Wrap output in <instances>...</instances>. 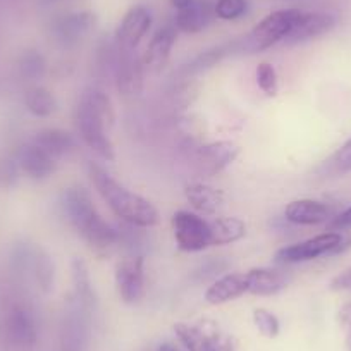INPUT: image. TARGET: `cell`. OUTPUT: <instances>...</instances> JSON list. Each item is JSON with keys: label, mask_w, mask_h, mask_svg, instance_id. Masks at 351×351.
Segmentation results:
<instances>
[{"label": "cell", "mask_w": 351, "mask_h": 351, "mask_svg": "<svg viewBox=\"0 0 351 351\" xmlns=\"http://www.w3.org/2000/svg\"><path fill=\"white\" fill-rule=\"evenodd\" d=\"M152 26V14L143 5H134L124 14L116 32V49L136 50Z\"/></svg>", "instance_id": "10"}, {"label": "cell", "mask_w": 351, "mask_h": 351, "mask_svg": "<svg viewBox=\"0 0 351 351\" xmlns=\"http://www.w3.org/2000/svg\"><path fill=\"white\" fill-rule=\"evenodd\" d=\"M19 71L26 80H36L45 71V60L38 52H26L19 60Z\"/></svg>", "instance_id": "32"}, {"label": "cell", "mask_w": 351, "mask_h": 351, "mask_svg": "<svg viewBox=\"0 0 351 351\" xmlns=\"http://www.w3.org/2000/svg\"><path fill=\"white\" fill-rule=\"evenodd\" d=\"M215 351H234V348H232V343L228 339V337L219 336L217 350H215Z\"/></svg>", "instance_id": "39"}, {"label": "cell", "mask_w": 351, "mask_h": 351, "mask_svg": "<svg viewBox=\"0 0 351 351\" xmlns=\"http://www.w3.org/2000/svg\"><path fill=\"white\" fill-rule=\"evenodd\" d=\"M253 322H255L260 334L269 337V339L278 337L279 330H281V324H279L278 317L265 308H256L255 312H253Z\"/></svg>", "instance_id": "29"}, {"label": "cell", "mask_w": 351, "mask_h": 351, "mask_svg": "<svg viewBox=\"0 0 351 351\" xmlns=\"http://www.w3.org/2000/svg\"><path fill=\"white\" fill-rule=\"evenodd\" d=\"M245 293H248V279L243 272H234V274H226L222 278L215 279L208 289L205 291V300L210 305H222V303L232 302L239 298Z\"/></svg>", "instance_id": "17"}, {"label": "cell", "mask_w": 351, "mask_h": 351, "mask_svg": "<svg viewBox=\"0 0 351 351\" xmlns=\"http://www.w3.org/2000/svg\"><path fill=\"white\" fill-rule=\"evenodd\" d=\"M330 214H332V210H330L329 205L322 204V202L310 200V198L291 202L285 210L286 221L296 226L322 224V222L329 221Z\"/></svg>", "instance_id": "16"}, {"label": "cell", "mask_w": 351, "mask_h": 351, "mask_svg": "<svg viewBox=\"0 0 351 351\" xmlns=\"http://www.w3.org/2000/svg\"><path fill=\"white\" fill-rule=\"evenodd\" d=\"M176 40H178V28L176 25H165L152 36L150 43L145 49L141 60H143V66L148 69L158 71L165 66L169 56H171V50L174 47Z\"/></svg>", "instance_id": "15"}, {"label": "cell", "mask_w": 351, "mask_h": 351, "mask_svg": "<svg viewBox=\"0 0 351 351\" xmlns=\"http://www.w3.org/2000/svg\"><path fill=\"white\" fill-rule=\"evenodd\" d=\"M143 60L136 50H119L114 47V77L117 92L124 97H134L143 88Z\"/></svg>", "instance_id": "9"}, {"label": "cell", "mask_w": 351, "mask_h": 351, "mask_svg": "<svg viewBox=\"0 0 351 351\" xmlns=\"http://www.w3.org/2000/svg\"><path fill=\"white\" fill-rule=\"evenodd\" d=\"M239 154L238 145L232 141H214L202 147L197 154V169L202 176L219 174L236 160Z\"/></svg>", "instance_id": "11"}, {"label": "cell", "mask_w": 351, "mask_h": 351, "mask_svg": "<svg viewBox=\"0 0 351 351\" xmlns=\"http://www.w3.org/2000/svg\"><path fill=\"white\" fill-rule=\"evenodd\" d=\"M33 143L43 148L53 158L67 157L77 147L73 134H69L64 130H59V128H47V130H42L40 133H36Z\"/></svg>", "instance_id": "23"}, {"label": "cell", "mask_w": 351, "mask_h": 351, "mask_svg": "<svg viewBox=\"0 0 351 351\" xmlns=\"http://www.w3.org/2000/svg\"><path fill=\"white\" fill-rule=\"evenodd\" d=\"M330 286H332V289H351V269L337 276Z\"/></svg>", "instance_id": "36"}, {"label": "cell", "mask_w": 351, "mask_h": 351, "mask_svg": "<svg viewBox=\"0 0 351 351\" xmlns=\"http://www.w3.org/2000/svg\"><path fill=\"white\" fill-rule=\"evenodd\" d=\"M116 289L126 305H134L145 295L143 256L131 253L116 263Z\"/></svg>", "instance_id": "8"}, {"label": "cell", "mask_w": 351, "mask_h": 351, "mask_svg": "<svg viewBox=\"0 0 351 351\" xmlns=\"http://www.w3.org/2000/svg\"><path fill=\"white\" fill-rule=\"evenodd\" d=\"M300 9H282L265 16L252 32L239 40V52L256 53L286 40L300 16Z\"/></svg>", "instance_id": "3"}, {"label": "cell", "mask_w": 351, "mask_h": 351, "mask_svg": "<svg viewBox=\"0 0 351 351\" xmlns=\"http://www.w3.org/2000/svg\"><path fill=\"white\" fill-rule=\"evenodd\" d=\"M71 271H73V285H74V293L77 302L81 305L86 306L88 310H95L97 306V295L95 289H93L92 278H90V271H88V265L83 258L80 256H74L73 263H71Z\"/></svg>", "instance_id": "24"}, {"label": "cell", "mask_w": 351, "mask_h": 351, "mask_svg": "<svg viewBox=\"0 0 351 351\" xmlns=\"http://www.w3.org/2000/svg\"><path fill=\"white\" fill-rule=\"evenodd\" d=\"M157 351H180V350H178V348H176L172 343H164L158 346Z\"/></svg>", "instance_id": "40"}, {"label": "cell", "mask_w": 351, "mask_h": 351, "mask_svg": "<svg viewBox=\"0 0 351 351\" xmlns=\"http://www.w3.org/2000/svg\"><path fill=\"white\" fill-rule=\"evenodd\" d=\"M5 332H8V339L14 346H35L36 339H38V327H36L35 315L28 308L18 306L9 313L8 322H5Z\"/></svg>", "instance_id": "14"}, {"label": "cell", "mask_w": 351, "mask_h": 351, "mask_svg": "<svg viewBox=\"0 0 351 351\" xmlns=\"http://www.w3.org/2000/svg\"><path fill=\"white\" fill-rule=\"evenodd\" d=\"M172 231L178 246L184 252H202L210 246V228L200 215L178 210L172 215Z\"/></svg>", "instance_id": "6"}, {"label": "cell", "mask_w": 351, "mask_h": 351, "mask_svg": "<svg viewBox=\"0 0 351 351\" xmlns=\"http://www.w3.org/2000/svg\"><path fill=\"white\" fill-rule=\"evenodd\" d=\"M214 12L219 19L234 21L246 12V0H217Z\"/></svg>", "instance_id": "31"}, {"label": "cell", "mask_w": 351, "mask_h": 351, "mask_svg": "<svg viewBox=\"0 0 351 351\" xmlns=\"http://www.w3.org/2000/svg\"><path fill=\"white\" fill-rule=\"evenodd\" d=\"M330 164H332V169L336 172L351 171V138L334 154Z\"/></svg>", "instance_id": "34"}, {"label": "cell", "mask_w": 351, "mask_h": 351, "mask_svg": "<svg viewBox=\"0 0 351 351\" xmlns=\"http://www.w3.org/2000/svg\"><path fill=\"white\" fill-rule=\"evenodd\" d=\"M210 228V245H231L246 234V226L238 217H221L208 222Z\"/></svg>", "instance_id": "26"}, {"label": "cell", "mask_w": 351, "mask_h": 351, "mask_svg": "<svg viewBox=\"0 0 351 351\" xmlns=\"http://www.w3.org/2000/svg\"><path fill=\"white\" fill-rule=\"evenodd\" d=\"M215 16L214 8L204 0H195V4L176 14V28L184 33H200L210 25Z\"/></svg>", "instance_id": "22"}, {"label": "cell", "mask_w": 351, "mask_h": 351, "mask_svg": "<svg viewBox=\"0 0 351 351\" xmlns=\"http://www.w3.org/2000/svg\"><path fill=\"white\" fill-rule=\"evenodd\" d=\"M184 197L195 210L202 214H215L224 204V193L208 184L193 181L184 186Z\"/></svg>", "instance_id": "20"}, {"label": "cell", "mask_w": 351, "mask_h": 351, "mask_svg": "<svg viewBox=\"0 0 351 351\" xmlns=\"http://www.w3.org/2000/svg\"><path fill=\"white\" fill-rule=\"evenodd\" d=\"M88 176H90L97 193L102 197V200L109 205L114 215L119 217L124 224L140 229L154 228L157 224V208L147 198L133 193L121 183H117L102 165H99L97 162H90L88 164Z\"/></svg>", "instance_id": "2"}, {"label": "cell", "mask_w": 351, "mask_h": 351, "mask_svg": "<svg viewBox=\"0 0 351 351\" xmlns=\"http://www.w3.org/2000/svg\"><path fill=\"white\" fill-rule=\"evenodd\" d=\"M171 4L176 11H184V9H188L190 5L195 4V0H171Z\"/></svg>", "instance_id": "38"}, {"label": "cell", "mask_w": 351, "mask_h": 351, "mask_svg": "<svg viewBox=\"0 0 351 351\" xmlns=\"http://www.w3.org/2000/svg\"><path fill=\"white\" fill-rule=\"evenodd\" d=\"M60 208L77 234L97 252L109 250L119 243V231L110 226L93 205L92 195L84 186L74 184L60 193Z\"/></svg>", "instance_id": "1"}, {"label": "cell", "mask_w": 351, "mask_h": 351, "mask_svg": "<svg viewBox=\"0 0 351 351\" xmlns=\"http://www.w3.org/2000/svg\"><path fill=\"white\" fill-rule=\"evenodd\" d=\"M343 236L339 232H326L306 241L296 243V245L285 246L276 253V262L279 263H298L308 262V260L319 258L324 255H332L341 252Z\"/></svg>", "instance_id": "7"}, {"label": "cell", "mask_w": 351, "mask_h": 351, "mask_svg": "<svg viewBox=\"0 0 351 351\" xmlns=\"http://www.w3.org/2000/svg\"><path fill=\"white\" fill-rule=\"evenodd\" d=\"M339 317H341V322L351 330V303H348V305H344L343 308H341Z\"/></svg>", "instance_id": "37"}, {"label": "cell", "mask_w": 351, "mask_h": 351, "mask_svg": "<svg viewBox=\"0 0 351 351\" xmlns=\"http://www.w3.org/2000/svg\"><path fill=\"white\" fill-rule=\"evenodd\" d=\"M76 130L80 138L95 155H99L104 160L110 162L116 158L114 154V145L110 138L107 136V128L102 121L97 117L92 107L88 106L83 99H80L76 106Z\"/></svg>", "instance_id": "5"}, {"label": "cell", "mask_w": 351, "mask_h": 351, "mask_svg": "<svg viewBox=\"0 0 351 351\" xmlns=\"http://www.w3.org/2000/svg\"><path fill=\"white\" fill-rule=\"evenodd\" d=\"M330 228L332 229L351 228V207L348 208V210L341 212L339 215H336V217L332 219V222H330Z\"/></svg>", "instance_id": "35"}, {"label": "cell", "mask_w": 351, "mask_h": 351, "mask_svg": "<svg viewBox=\"0 0 351 351\" xmlns=\"http://www.w3.org/2000/svg\"><path fill=\"white\" fill-rule=\"evenodd\" d=\"M336 26V18L327 12H300L295 26L286 36V45H296V43L308 42V40L322 36L329 33Z\"/></svg>", "instance_id": "13"}, {"label": "cell", "mask_w": 351, "mask_h": 351, "mask_svg": "<svg viewBox=\"0 0 351 351\" xmlns=\"http://www.w3.org/2000/svg\"><path fill=\"white\" fill-rule=\"evenodd\" d=\"M248 279V293L256 296H272L282 291L288 285L285 272L271 267H258L246 272Z\"/></svg>", "instance_id": "19"}, {"label": "cell", "mask_w": 351, "mask_h": 351, "mask_svg": "<svg viewBox=\"0 0 351 351\" xmlns=\"http://www.w3.org/2000/svg\"><path fill=\"white\" fill-rule=\"evenodd\" d=\"M92 313L74 295L67 298L60 322V351L86 350L92 332Z\"/></svg>", "instance_id": "4"}, {"label": "cell", "mask_w": 351, "mask_h": 351, "mask_svg": "<svg viewBox=\"0 0 351 351\" xmlns=\"http://www.w3.org/2000/svg\"><path fill=\"white\" fill-rule=\"evenodd\" d=\"M256 83L265 95L274 97L278 93V73L272 64L262 62L256 67Z\"/></svg>", "instance_id": "30"}, {"label": "cell", "mask_w": 351, "mask_h": 351, "mask_svg": "<svg viewBox=\"0 0 351 351\" xmlns=\"http://www.w3.org/2000/svg\"><path fill=\"white\" fill-rule=\"evenodd\" d=\"M81 99L92 107V110L102 121L107 130H110L114 126V123H116V110H114L112 102H110V99L107 97V93L104 90L95 86L88 88V90L83 92Z\"/></svg>", "instance_id": "27"}, {"label": "cell", "mask_w": 351, "mask_h": 351, "mask_svg": "<svg viewBox=\"0 0 351 351\" xmlns=\"http://www.w3.org/2000/svg\"><path fill=\"white\" fill-rule=\"evenodd\" d=\"M26 109L36 117H49L57 110V100L50 90L43 86L29 88L25 95Z\"/></svg>", "instance_id": "28"}, {"label": "cell", "mask_w": 351, "mask_h": 351, "mask_svg": "<svg viewBox=\"0 0 351 351\" xmlns=\"http://www.w3.org/2000/svg\"><path fill=\"white\" fill-rule=\"evenodd\" d=\"M19 165L32 180H47L57 167V158L47 154L38 145L29 143L19 152Z\"/></svg>", "instance_id": "18"}, {"label": "cell", "mask_w": 351, "mask_h": 351, "mask_svg": "<svg viewBox=\"0 0 351 351\" xmlns=\"http://www.w3.org/2000/svg\"><path fill=\"white\" fill-rule=\"evenodd\" d=\"M228 267L229 263L222 258L207 260V262L202 263L200 267L195 271V279H197V281H207V279L215 278V276H219L221 272H224Z\"/></svg>", "instance_id": "33"}, {"label": "cell", "mask_w": 351, "mask_h": 351, "mask_svg": "<svg viewBox=\"0 0 351 351\" xmlns=\"http://www.w3.org/2000/svg\"><path fill=\"white\" fill-rule=\"evenodd\" d=\"M95 23L97 18L92 12H71V14L60 16L53 21L52 35L62 45H74L95 28Z\"/></svg>", "instance_id": "12"}, {"label": "cell", "mask_w": 351, "mask_h": 351, "mask_svg": "<svg viewBox=\"0 0 351 351\" xmlns=\"http://www.w3.org/2000/svg\"><path fill=\"white\" fill-rule=\"evenodd\" d=\"M176 336L180 337L188 351H215L217 350L219 334H208L204 329L190 324H176Z\"/></svg>", "instance_id": "25"}, {"label": "cell", "mask_w": 351, "mask_h": 351, "mask_svg": "<svg viewBox=\"0 0 351 351\" xmlns=\"http://www.w3.org/2000/svg\"><path fill=\"white\" fill-rule=\"evenodd\" d=\"M19 260L23 267H28L32 271L40 289L49 293L53 288V262L47 255V252H43L42 248H28L25 250Z\"/></svg>", "instance_id": "21"}]
</instances>
